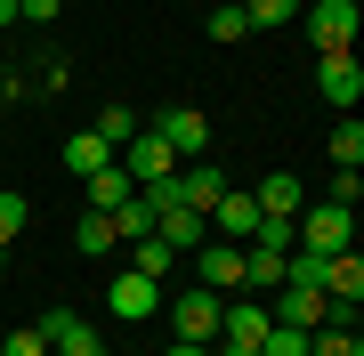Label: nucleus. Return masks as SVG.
<instances>
[{"label": "nucleus", "mask_w": 364, "mask_h": 356, "mask_svg": "<svg viewBox=\"0 0 364 356\" xmlns=\"http://www.w3.org/2000/svg\"><path fill=\"white\" fill-rule=\"evenodd\" d=\"M356 243V211L348 203H316L291 219V251H348Z\"/></svg>", "instance_id": "1"}, {"label": "nucleus", "mask_w": 364, "mask_h": 356, "mask_svg": "<svg viewBox=\"0 0 364 356\" xmlns=\"http://www.w3.org/2000/svg\"><path fill=\"white\" fill-rule=\"evenodd\" d=\"M219 308H227V300H219V291H203V284H195V291H178V300H170V332L210 348V340H219Z\"/></svg>", "instance_id": "2"}, {"label": "nucleus", "mask_w": 364, "mask_h": 356, "mask_svg": "<svg viewBox=\"0 0 364 356\" xmlns=\"http://www.w3.org/2000/svg\"><path fill=\"white\" fill-rule=\"evenodd\" d=\"M316 90H324V106L356 114V97H364V65H356V49H332V57H316Z\"/></svg>", "instance_id": "3"}, {"label": "nucleus", "mask_w": 364, "mask_h": 356, "mask_svg": "<svg viewBox=\"0 0 364 356\" xmlns=\"http://www.w3.org/2000/svg\"><path fill=\"white\" fill-rule=\"evenodd\" d=\"M146 130H154V138H162V146H170V154H178V162H195L203 146H210V122H203L195 106H162L154 122H146Z\"/></svg>", "instance_id": "4"}, {"label": "nucleus", "mask_w": 364, "mask_h": 356, "mask_svg": "<svg viewBox=\"0 0 364 356\" xmlns=\"http://www.w3.org/2000/svg\"><path fill=\"white\" fill-rule=\"evenodd\" d=\"M308 41H316V57L356 49V0H316L308 9Z\"/></svg>", "instance_id": "5"}, {"label": "nucleus", "mask_w": 364, "mask_h": 356, "mask_svg": "<svg viewBox=\"0 0 364 356\" xmlns=\"http://www.w3.org/2000/svg\"><path fill=\"white\" fill-rule=\"evenodd\" d=\"M114 162H122V171H130V186H154V178H170V171H178V154H170V146H162L154 130H146V122H138V138L122 146Z\"/></svg>", "instance_id": "6"}, {"label": "nucleus", "mask_w": 364, "mask_h": 356, "mask_svg": "<svg viewBox=\"0 0 364 356\" xmlns=\"http://www.w3.org/2000/svg\"><path fill=\"white\" fill-rule=\"evenodd\" d=\"M267 316H275V324H291V332H316V324L332 316V300H324L316 284H275V308H267Z\"/></svg>", "instance_id": "7"}, {"label": "nucleus", "mask_w": 364, "mask_h": 356, "mask_svg": "<svg viewBox=\"0 0 364 356\" xmlns=\"http://www.w3.org/2000/svg\"><path fill=\"white\" fill-rule=\"evenodd\" d=\"M105 308L138 324V316H154V308H162V284H154V276H138V267H122V276L105 284Z\"/></svg>", "instance_id": "8"}, {"label": "nucleus", "mask_w": 364, "mask_h": 356, "mask_svg": "<svg viewBox=\"0 0 364 356\" xmlns=\"http://www.w3.org/2000/svg\"><path fill=\"white\" fill-rule=\"evenodd\" d=\"M195 276H203V291H243V243H203L195 251Z\"/></svg>", "instance_id": "9"}, {"label": "nucleus", "mask_w": 364, "mask_h": 356, "mask_svg": "<svg viewBox=\"0 0 364 356\" xmlns=\"http://www.w3.org/2000/svg\"><path fill=\"white\" fill-rule=\"evenodd\" d=\"M324 300L332 308H364V259H356V243L324 251Z\"/></svg>", "instance_id": "10"}, {"label": "nucleus", "mask_w": 364, "mask_h": 356, "mask_svg": "<svg viewBox=\"0 0 364 356\" xmlns=\"http://www.w3.org/2000/svg\"><path fill=\"white\" fill-rule=\"evenodd\" d=\"M210 227H219V243H251L259 235V203H251L243 186H227V195L210 203Z\"/></svg>", "instance_id": "11"}, {"label": "nucleus", "mask_w": 364, "mask_h": 356, "mask_svg": "<svg viewBox=\"0 0 364 356\" xmlns=\"http://www.w3.org/2000/svg\"><path fill=\"white\" fill-rule=\"evenodd\" d=\"M154 243H170V251H203V243H210V219L186 211V203H170V211H154Z\"/></svg>", "instance_id": "12"}, {"label": "nucleus", "mask_w": 364, "mask_h": 356, "mask_svg": "<svg viewBox=\"0 0 364 356\" xmlns=\"http://www.w3.org/2000/svg\"><path fill=\"white\" fill-rule=\"evenodd\" d=\"M251 203H259V219H299V211H308V195H299V178H291V171L259 178V186H251Z\"/></svg>", "instance_id": "13"}, {"label": "nucleus", "mask_w": 364, "mask_h": 356, "mask_svg": "<svg viewBox=\"0 0 364 356\" xmlns=\"http://www.w3.org/2000/svg\"><path fill=\"white\" fill-rule=\"evenodd\" d=\"M284 259H291L284 243H243V291H275L284 284Z\"/></svg>", "instance_id": "14"}, {"label": "nucleus", "mask_w": 364, "mask_h": 356, "mask_svg": "<svg viewBox=\"0 0 364 356\" xmlns=\"http://www.w3.org/2000/svg\"><path fill=\"white\" fill-rule=\"evenodd\" d=\"M41 332H49V348H57V356H90V348H97V332L81 324L73 308H49V316H41Z\"/></svg>", "instance_id": "15"}, {"label": "nucleus", "mask_w": 364, "mask_h": 356, "mask_svg": "<svg viewBox=\"0 0 364 356\" xmlns=\"http://www.w3.org/2000/svg\"><path fill=\"white\" fill-rule=\"evenodd\" d=\"M105 162H114V146H105L97 130H73V138H65V171H73V178H97Z\"/></svg>", "instance_id": "16"}, {"label": "nucleus", "mask_w": 364, "mask_h": 356, "mask_svg": "<svg viewBox=\"0 0 364 356\" xmlns=\"http://www.w3.org/2000/svg\"><path fill=\"white\" fill-rule=\"evenodd\" d=\"M219 195H227L219 171H203V162H186V171H178V203H186V211H203V219H210V203H219Z\"/></svg>", "instance_id": "17"}, {"label": "nucleus", "mask_w": 364, "mask_h": 356, "mask_svg": "<svg viewBox=\"0 0 364 356\" xmlns=\"http://www.w3.org/2000/svg\"><path fill=\"white\" fill-rule=\"evenodd\" d=\"M130 195H138V186H130V171H122V162H105V171L90 178V211H122Z\"/></svg>", "instance_id": "18"}, {"label": "nucleus", "mask_w": 364, "mask_h": 356, "mask_svg": "<svg viewBox=\"0 0 364 356\" xmlns=\"http://www.w3.org/2000/svg\"><path fill=\"white\" fill-rule=\"evenodd\" d=\"M267 324H275L267 308H219V340H251V348H259Z\"/></svg>", "instance_id": "19"}, {"label": "nucleus", "mask_w": 364, "mask_h": 356, "mask_svg": "<svg viewBox=\"0 0 364 356\" xmlns=\"http://www.w3.org/2000/svg\"><path fill=\"white\" fill-rule=\"evenodd\" d=\"M308 356H364V340H356V324H316Z\"/></svg>", "instance_id": "20"}, {"label": "nucleus", "mask_w": 364, "mask_h": 356, "mask_svg": "<svg viewBox=\"0 0 364 356\" xmlns=\"http://www.w3.org/2000/svg\"><path fill=\"white\" fill-rule=\"evenodd\" d=\"M105 219H114V235H122V243H146V235H154V211H146V195H130L122 211H105Z\"/></svg>", "instance_id": "21"}, {"label": "nucleus", "mask_w": 364, "mask_h": 356, "mask_svg": "<svg viewBox=\"0 0 364 356\" xmlns=\"http://www.w3.org/2000/svg\"><path fill=\"white\" fill-rule=\"evenodd\" d=\"M73 243L90 251V259H105V251H114L122 235H114V219H105V211H81V227H73Z\"/></svg>", "instance_id": "22"}, {"label": "nucleus", "mask_w": 364, "mask_h": 356, "mask_svg": "<svg viewBox=\"0 0 364 356\" xmlns=\"http://www.w3.org/2000/svg\"><path fill=\"white\" fill-rule=\"evenodd\" d=\"M210 41H251V16H243V0H219V9H210Z\"/></svg>", "instance_id": "23"}, {"label": "nucleus", "mask_w": 364, "mask_h": 356, "mask_svg": "<svg viewBox=\"0 0 364 356\" xmlns=\"http://www.w3.org/2000/svg\"><path fill=\"white\" fill-rule=\"evenodd\" d=\"M90 130H97V138H105V146H114V154H122V146L138 138V114H130V106H105V114L90 122Z\"/></svg>", "instance_id": "24"}, {"label": "nucleus", "mask_w": 364, "mask_h": 356, "mask_svg": "<svg viewBox=\"0 0 364 356\" xmlns=\"http://www.w3.org/2000/svg\"><path fill=\"white\" fill-rule=\"evenodd\" d=\"M332 162H340V171H364V122H356V114L332 130Z\"/></svg>", "instance_id": "25"}, {"label": "nucleus", "mask_w": 364, "mask_h": 356, "mask_svg": "<svg viewBox=\"0 0 364 356\" xmlns=\"http://www.w3.org/2000/svg\"><path fill=\"white\" fill-rule=\"evenodd\" d=\"M243 16H251V33H275L299 16V0H243Z\"/></svg>", "instance_id": "26"}, {"label": "nucleus", "mask_w": 364, "mask_h": 356, "mask_svg": "<svg viewBox=\"0 0 364 356\" xmlns=\"http://www.w3.org/2000/svg\"><path fill=\"white\" fill-rule=\"evenodd\" d=\"M130 267H138V276H170V243H154V235H146V243H130Z\"/></svg>", "instance_id": "27"}, {"label": "nucleus", "mask_w": 364, "mask_h": 356, "mask_svg": "<svg viewBox=\"0 0 364 356\" xmlns=\"http://www.w3.org/2000/svg\"><path fill=\"white\" fill-rule=\"evenodd\" d=\"M25 195H9V186H0V243H16V235H25Z\"/></svg>", "instance_id": "28"}, {"label": "nucleus", "mask_w": 364, "mask_h": 356, "mask_svg": "<svg viewBox=\"0 0 364 356\" xmlns=\"http://www.w3.org/2000/svg\"><path fill=\"white\" fill-rule=\"evenodd\" d=\"M0 356H49V332H41V324H16V332H9V348H0Z\"/></svg>", "instance_id": "29"}, {"label": "nucleus", "mask_w": 364, "mask_h": 356, "mask_svg": "<svg viewBox=\"0 0 364 356\" xmlns=\"http://www.w3.org/2000/svg\"><path fill=\"white\" fill-rule=\"evenodd\" d=\"M57 9H65V0H16V16H25V25H57Z\"/></svg>", "instance_id": "30"}, {"label": "nucleus", "mask_w": 364, "mask_h": 356, "mask_svg": "<svg viewBox=\"0 0 364 356\" xmlns=\"http://www.w3.org/2000/svg\"><path fill=\"white\" fill-rule=\"evenodd\" d=\"M356 195H364V171H340V178H332V203H348V211H356Z\"/></svg>", "instance_id": "31"}, {"label": "nucleus", "mask_w": 364, "mask_h": 356, "mask_svg": "<svg viewBox=\"0 0 364 356\" xmlns=\"http://www.w3.org/2000/svg\"><path fill=\"white\" fill-rule=\"evenodd\" d=\"M210 356H259L251 340H210Z\"/></svg>", "instance_id": "32"}, {"label": "nucleus", "mask_w": 364, "mask_h": 356, "mask_svg": "<svg viewBox=\"0 0 364 356\" xmlns=\"http://www.w3.org/2000/svg\"><path fill=\"white\" fill-rule=\"evenodd\" d=\"M162 356H210V348H203V340H170Z\"/></svg>", "instance_id": "33"}, {"label": "nucleus", "mask_w": 364, "mask_h": 356, "mask_svg": "<svg viewBox=\"0 0 364 356\" xmlns=\"http://www.w3.org/2000/svg\"><path fill=\"white\" fill-rule=\"evenodd\" d=\"M9 25H16V0H0V33H9Z\"/></svg>", "instance_id": "34"}, {"label": "nucleus", "mask_w": 364, "mask_h": 356, "mask_svg": "<svg viewBox=\"0 0 364 356\" xmlns=\"http://www.w3.org/2000/svg\"><path fill=\"white\" fill-rule=\"evenodd\" d=\"M90 356H114V348H105V340H97V348H90Z\"/></svg>", "instance_id": "35"}, {"label": "nucleus", "mask_w": 364, "mask_h": 356, "mask_svg": "<svg viewBox=\"0 0 364 356\" xmlns=\"http://www.w3.org/2000/svg\"><path fill=\"white\" fill-rule=\"evenodd\" d=\"M0 267H9V243H0Z\"/></svg>", "instance_id": "36"}, {"label": "nucleus", "mask_w": 364, "mask_h": 356, "mask_svg": "<svg viewBox=\"0 0 364 356\" xmlns=\"http://www.w3.org/2000/svg\"><path fill=\"white\" fill-rule=\"evenodd\" d=\"M49 356H57V348H49Z\"/></svg>", "instance_id": "37"}]
</instances>
